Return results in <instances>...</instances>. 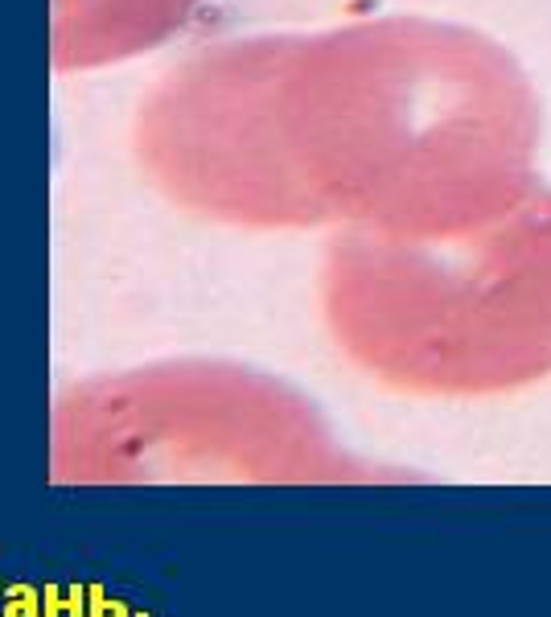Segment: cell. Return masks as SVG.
Wrapping results in <instances>:
<instances>
[{
  "mask_svg": "<svg viewBox=\"0 0 551 617\" xmlns=\"http://www.w3.org/2000/svg\"><path fill=\"white\" fill-rule=\"evenodd\" d=\"M506 62L424 21L223 42L149 91L137 156L165 198L214 223L473 231L535 186L473 165V83Z\"/></svg>",
  "mask_w": 551,
  "mask_h": 617,
  "instance_id": "1",
  "label": "cell"
},
{
  "mask_svg": "<svg viewBox=\"0 0 551 617\" xmlns=\"http://www.w3.org/2000/svg\"><path fill=\"white\" fill-rule=\"evenodd\" d=\"M326 305L338 342L396 387H523L551 375V231H345Z\"/></svg>",
  "mask_w": 551,
  "mask_h": 617,
  "instance_id": "2",
  "label": "cell"
},
{
  "mask_svg": "<svg viewBox=\"0 0 551 617\" xmlns=\"http://www.w3.org/2000/svg\"><path fill=\"white\" fill-rule=\"evenodd\" d=\"M202 0H54L50 58L58 70L124 62L173 37Z\"/></svg>",
  "mask_w": 551,
  "mask_h": 617,
  "instance_id": "3",
  "label": "cell"
},
{
  "mask_svg": "<svg viewBox=\"0 0 551 617\" xmlns=\"http://www.w3.org/2000/svg\"><path fill=\"white\" fill-rule=\"evenodd\" d=\"M0 617H46L42 614V589L25 581L4 584V593H0Z\"/></svg>",
  "mask_w": 551,
  "mask_h": 617,
  "instance_id": "4",
  "label": "cell"
},
{
  "mask_svg": "<svg viewBox=\"0 0 551 617\" xmlns=\"http://www.w3.org/2000/svg\"><path fill=\"white\" fill-rule=\"evenodd\" d=\"M86 617H132V605L120 597H107L99 584H86Z\"/></svg>",
  "mask_w": 551,
  "mask_h": 617,
  "instance_id": "5",
  "label": "cell"
},
{
  "mask_svg": "<svg viewBox=\"0 0 551 617\" xmlns=\"http://www.w3.org/2000/svg\"><path fill=\"white\" fill-rule=\"evenodd\" d=\"M42 614H46V617H67V589L46 584V589H42Z\"/></svg>",
  "mask_w": 551,
  "mask_h": 617,
  "instance_id": "6",
  "label": "cell"
},
{
  "mask_svg": "<svg viewBox=\"0 0 551 617\" xmlns=\"http://www.w3.org/2000/svg\"><path fill=\"white\" fill-rule=\"evenodd\" d=\"M67 617H86V584H67Z\"/></svg>",
  "mask_w": 551,
  "mask_h": 617,
  "instance_id": "7",
  "label": "cell"
},
{
  "mask_svg": "<svg viewBox=\"0 0 551 617\" xmlns=\"http://www.w3.org/2000/svg\"><path fill=\"white\" fill-rule=\"evenodd\" d=\"M0 593H4V584H0Z\"/></svg>",
  "mask_w": 551,
  "mask_h": 617,
  "instance_id": "8",
  "label": "cell"
}]
</instances>
